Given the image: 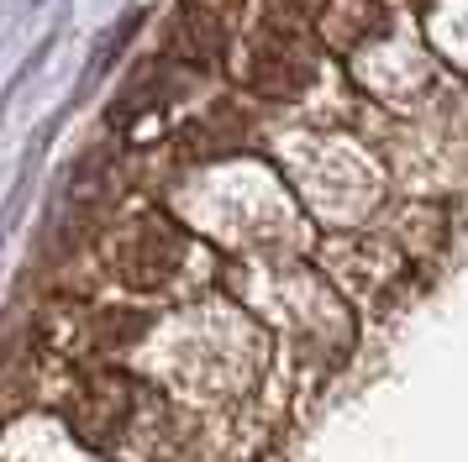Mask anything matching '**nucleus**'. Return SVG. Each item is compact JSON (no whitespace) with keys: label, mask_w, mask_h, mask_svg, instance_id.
<instances>
[{"label":"nucleus","mask_w":468,"mask_h":462,"mask_svg":"<svg viewBox=\"0 0 468 462\" xmlns=\"http://www.w3.org/2000/svg\"><path fill=\"white\" fill-rule=\"evenodd\" d=\"M311 74H316V58L295 32H258L248 47V84L258 95H300Z\"/></svg>","instance_id":"1"},{"label":"nucleus","mask_w":468,"mask_h":462,"mask_svg":"<svg viewBox=\"0 0 468 462\" xmlns=\"http://www.w3.org/2000/svg\"><path fill=\"white\" fill-rule=\"evenodd\" d=\"M179 263V231L169 221H137L127 231V242L116 247V273L127 278V284H158V278H169V268Z\"/></svg>","instance_id":"2"},{"label":"nucleus","mask_w":468,"mask_h":462,"mask_svg":"<svg viewBox=\"0 0 468 462\" xmlns=\"http://www.w3.org/2000/svg\"><path fill=\"white\" fill-rule=\"evenodd\" d=\"M221 47H227V21H221V11H211L206 0H190L174 16V53L185 63H211V58H221Z\"/></svg>","instance_id":"3"},{"label":"nucleus","mask_w":468,"mask_h":462,"mask_svg":"<svg viewBox=\"0 0 468 462\" xmlns=\"http://www.w3.org/2000/svg\"><path fill=\"white\" fill-rule=\"evenodd\" d=\"M379 26H384V11L374 0H326V11H321V32L337 42V47H358Z\"/></svg>","instance_id":"4"}]
</instances>
